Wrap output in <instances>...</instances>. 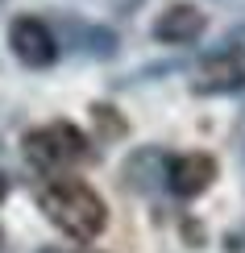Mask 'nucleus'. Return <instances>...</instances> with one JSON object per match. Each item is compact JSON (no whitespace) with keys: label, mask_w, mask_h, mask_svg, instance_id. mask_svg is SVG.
Instances as JSON below:
<instances>
[{"label":"nucleus","mask_w":245,"mask_h":253,"mask_svg":"<svg viewBox=\"0 0 245 253\" xmlns=\"http://www.w3.org/2000/svg\"><path fill=\"white\" fill-rule=\"evenodd\" d=\"M38 204H42V212H46L50 224H54L62 237L79 241V245L96 241L104 233V224H108V208H104V199L96 195V187H88L75 174L50 178V183L38 191Z\"/></svg>","instance_id":"f257e3e1"},{"label":"nucleus","mask_w":245,"mask_h":253,"mask_svg":"<svg viewBox=\"0 0 245 253\" xmlns=\"http://www.w3.org/2000/svg\"><path fill=\"white\" fill-rule=\"evenodd\" d=\"M25 158H29L34 170L58 178L62 170H71V166L92 162V145H88V137H83L75 125L54 121V125H42V129L25 133Z\"/></svg>","instance_id":"f03ea898"},{"label":"nucleus","mask_w":245,"mask_h":253,"mask_svg":"<svg viewBox=\"0 0 245 253\" xmlns=\"http://www.w3.org/2000/svg\"><path fill=\"white\" fill-rule=\"evenodd\" d=\"M8 46H13L17 62H25L29 71H46L58 62V38L42 17H17L8 25Z\"/></svg>","instance_id":"7ed1b4c3"},{"label":"nucleus","mask_w":245,"mask_h":253,"mask_svg":"<svg viewBox=\"0 0 245 253\" xmlns=\"http://www.w3.org/2000/svg\"><path fill=\"white\" fill-rule=\"evenodd\" d=\"M191 87H196L199 96H229V91H241L245 87V50L229 46V50H220V54H208L196 67Z\"/></svg>","instance_id":"20e7f679"},{"label":"nucleus","mask_w":245,"mask_h":253,"mask_svg":"<svg viewBox=\"0 0 245 253\" xmlns=\"http://www.w3.org/2000/svg\"><path fill=\"white\" fill-rule=\"evenodd\" d=\"M216 178V158L212 154H183V158H166V187L179 199H196L204 195Z\"/></svg>","instance_id":"39448f33"},{"label":"nucleus","mask_w":245,"mask_h":253,"mask_svg":"<svg viewBox=\"0 0 245 253\" xmlns=\"http://www.w3.org/2000/svg\"><path fill=\"white\" fill-rule=\"evenodd\" d=\"M204 29H208V17L196 4H170L154 21V38L166 46H191V42L204 38Z\"/></svg>","instance_id":"423d86ee"},{"label":"nucleus","mask_w":245,"mask_h":253,"mask_svg":"<svg viewBox=\"0 0 245 253\" xmlns=\"http://www.w3.org/2000/svg\"><path fill=\"white\" fill-rule=\"evenodd\" d=\"M125 178H129V187L137 191H150V187L166 183V158L158 150H142L129 158V166H125Z\"/></svg>","instance_id":"0eeeda50"},{"label":"nucleus","mask_w":245,"mask_h":253,"mask_svg":"<svg viewBox=\"0 0 245 253\" xmlns=\"http://www.w3.org/2000/svg\"><path fill=\"white\" fill-rule=\"evenodd\" d=\"M92 117L100 121L104 137H121V133H125V121H121V117H112V108H104V104H96V108H92Z\"/></svg>","instance_id":"6e6552de"},{"label":"nucleus","mask_w":245,"mask_h":253,"mask_svg":"<svg viewBox=\"0 0 245 253\" xmlns=\"http://www.w3.org/2000/svg\"><path fill=\"white\" fill-rule=\"evenodd\" d=\"M4 195H8V183H4V174H0V204H4Z\"/></svg>","instance_id":"1a4fd4ad"},{"label":"nucleus","mask_w":245,"mask_h":253,"mask_svg":"<svg viewBox=\"0 0 245 253\" xmlns=\"http://www.w3.org/2000/svg\"><path fill=\"white\" fill-rule=\"evenodd\" d=\"M0 249H4V233H0Z\"/></svg>","instance_id":"9d476101"},{"label":"nucleus","mask_w":245,"mask_h":253,"mask_svg":"<svg viewBox=\"0 0 245 253\" xmlns=\"http://www.w3.org/2000/svg\"><path fill=\"white\" fill-rule=\"evenodd\" d=\"M46 253H54V249H46Z\"/></svg>","instance_id":"9b49d317"}]
</instances>
